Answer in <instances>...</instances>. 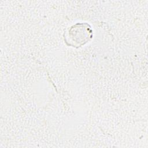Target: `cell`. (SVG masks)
Wrapping results in <instances>:
<instances>
[{
	"label": "cell",
	"instance_id": "1",
	"mask_svg": "<svg viewBox=\"0 0 148 148\" xmlns=\"http://www.w3.org/2000/svg\"><path fill=\"white\" fill-rule=\"evenodd\" d=\"M93 32L87 23H77L64 34V41L67 45L79 48L88 42L92 38Z\"/></svg>",
	"mask_w": 148,
	"mask_h": 148
}]
</instances>
